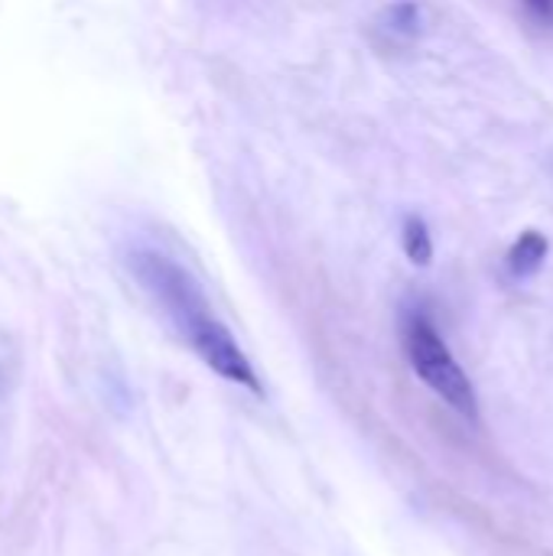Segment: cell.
Masks as SVG:
<instances>
[{"label": "cell", "mask_w": 553, "mask_h": 556, "mask_svg": "<svg viewBox=\"0 0 553 556\" xmlns=\"http://www.w3.org/2000/svg\"><path fill=\"white\" fill-rule=\"evenodd\" d=\"M535 10H541V13H551V7H553V0H528Z\"/></svg>", "instance_id": "obj_6"}, {"label": "cell", "mask_w": 553, "mask_h": 556, "mask_svg": "<svg viewBox=\"0 0 553 556\" xmlns=\"http://www.w3.org/2000/svg\"><path fill=\"white\" fill-rule=\"evenodd\" d=\"M385 29L394 36H417L420 29V7L414 0H398L385 10Z\"/></svg>", "instance_id": "obj_5"}, {"label": "cell", "mask_w": 553, "mask_h": 556, "mask_svg": "<svg viewBox=\"0 0 553 556\" xmlns=\"http://www.w3.org/2000/svg\"><path fill=\"white\" fill-rule=\"evenodd\" d=\"M127 267L137 277V283L150 293V300L166 313V319L176 326V332L189 342V349L225 381L248 388L251 394H261V381L254 375V365L228 332V326L212 313L199 280L169 254H160L153 248H137L127 254Z\"/></svg>", "instance_id": "obj_1"}, {"label": "cell", "mask_w": 553, "mask_h": 556, "mask_svg": "<svg viewBox=\"0 0 553 556\" xmlns=\"http://www.w3.org/2000/svg\"><path fill=\"white\" fill-rule=\"evenodd\" d=\"M401 244H404V254L411 264L417 267H427L433 261V238H430V228L420 215H407L404 225H401Z\"/></svg>", "instance_id": "obj_4"}, {"label": "cell", "mask_w": 553, "mask_h": 556, "mask_svg": "<svg viewBox=\"0 0 553 556\" xmlns=\"http://www.w3.org/2000/svg\"><path fill=\"white\" fill-rule=\"evenodd\" d=\"M548 251H551V241H548L544 231H535V228L521 231L518 241L508 251V274L518 277V280L538 274L544 267V261H548Z\"/></svg>", "instance_id": "obj_3"}, {"label": "cell", "mask_w": 553, "mask_h": 556, "mask_svg": "<svg viewBox=\"0 0 553 556\" xmlns=\"http://www.w3.org/2000/svg\"><path fill=\"white\" fill-rule=\"evenodd\" d=\"M404 352L411 358V368L417 371V378L437 391L456 414L476 420L479 407H476V391L469 375L463 371V365L453 358V352L447 349V342L440 339L437 326L424 316V313H411L404 319Z\"/></svg>", "instance_id": "obj_2"}]
</instances>
